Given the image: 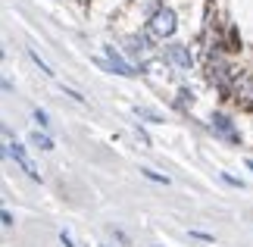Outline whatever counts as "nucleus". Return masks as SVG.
Here are the masks:
<instances>
[{
	"label": "nucleus",
	"mask_w": 253,
	"mask_h": 247,
	"mask_svg": "<svg viewBox=\"0 0 253 247\" xmlns=\"http://www.w3.org/2000/svg\"><path fill=\"white\" fill-rule=\"evenodd\" d=\"M125 44H128V53L134 56V60H138V66H141L144 56L150 53V41H147V38H141V35H131ZM141 72H144V66H141Z\"/></svg>",
	"instance_id": "7"
},
{
	"label": "nucleus",
	"mask_w": 253,
	"mask_h": 247,
	"mask_svg": "<svg viewBox=\"0 0 253 247\" xmlns=\"http://www.w3.org/2000/svg\"><path fill=\"white\" fill-rule=\"evenodd\" d=\"M175 106H178V110H191L194 106V94L188 91V88H181V91L175 94Z\"/></svg>",
	"instance_id": "13"
},
{
	"label": "nucleus",
	"mask_w": 253,
	"mask_h": 247,
	"mask_svg": "<svg viewBox=\"0 0 253 247\" xmlns=\"http://www.w3.org/2000/svg\"><path fill=\"white\" fill-rule=\"evenodd\" d=\"M32 119L38 122V128H41V132H50V113H47V110H41V106H35V113H32Z\"/></svg>",
	"instance_id": "11"
},
{
	"label": "nucleus",
	"mask_w": 253,
	"mask_h": 247,
	"mask_svg": "<svg viewBox=\"0 0 253 247\" xmlns=\"http://www.w3.org/2000/svg\"><path fill=\"white\" fill-rule=\"evenodd\" d=\"M141 175H144V179H150V182H157V185H169L172 179H169V175H163V172H157V169H150V166H141V169H138Z\"/></svg>",
	"instance_id": "12"
},
{
	"label": "nucleus",
	"mask_w": 253,
	"mask_h": 247,
	"mask_svg": "<svg viewBox=\"0 0 253 247\" xmlns=\"http://www.w3.org/2000/svg\"><path fill=\"white\" fill-rule=\"evenodd\" d=\"M231 78H235V72L228 69L225 60H210V82L219 88V91H228L231 88Z\"/></svg>",
	"instance_id": "5"
},
{
	"label": "nucleus",
	"mask_w": 253,
	"mask_h": 247,
	"mask_svg": "<svg viewBox=\"0 0 253 247\" xmlns=\"http://www.w3.org/2000/svg\"><path fill=\"white\" fill-rule=\"evenodd\" d=\"M25 53H28V60H32V63L38 66V72H41V75H47V78H53V75H56V72H53V69H50V66H47V63H44V56H41V53H38V50H35V47H25Z\"/></svg>",
	"instance_id": "10"
},
{
	"label": "nucleus",
	"mask_w": 253,
	"mask_h": 247,
	"mask_svg": "<svg viewBox=\"0 0 253 247\" xmlns=\"http://www.w3.org/2000/svg\"><path fill=\"white\" fill-rule=\"evenodd\" d=\"M60 94H63V97H72V100L82 103V106H87V97H84L82 91H75V88H69V85H60Z\"/></svg>",
	"instance_id": "14"
},
{
	"label": "nucleus",
	"mask_w": 253,
	"mask_h": 247,
	"mask_svg": "<svg viewBox=\"0 0 253 247\" xmlns=\"http://www.w3.org/2000/svg\"><path fill=\"white\" fill-rule=\"evenodd\" d=\"M0 219H3V225H6V229H13V213H9V210H3V213H0Z\"/></svg>",
	"instance_id": "19"
},
{
	"label": "nucleus",
	"mask_w": 253,
	"mask_h": 247,
	"mask_svg": "<svg viewBox=\"0 0 253 247\" xmlns=\"http://www.w3.org/2000/svg\"><path fill=\"white\" fill-rule=\"evenodd\" d=\"M244 166H247V169L253 172V156H247V160H244Z\"/></svg>",
	"instance_id": "21"
},
{
	"label": "nucleus",
	"mask_w": 253,
	"mask_h": 247,
	"mask_svg": "<svg viewBox=\"0 0 253 247\" xmlns=\"http://www.w3.org/2000/svg\"><path fill=\"white\" fill-rule=\"evenodd\" d=\"M134 135L141 138V144H147V147H150V135L144 132V125H134Z\"/></svg>",
	"instance_id": "18"
},
{
	"label": "nucleus",
	"mask_w": 253,
	"mask_h": 247,
	"mask_svg": "<svg viewBox=\"0 0 253 247\" xmlns=\"http://www.w3.org/2000/svg\"><path fill=\"white\" fill-rule=\"evenodd\" d=\"M97 247H106V244H97Z\"/></svg>",
	"instance_id": "23"
},
{
	"label": "nucleus",
	"mask_w": 253,
	"mask_h": 247,
	"mask_svg": "<svg viewBox=\"0 0 253 247\" xmlns=\"http://www.w3.org/2000/svg\"><path fill=\"white\" fill-rule=\"evenodd\" d=\"M222 182H225V185H231V188H238V191L244 188V182H241V179H235V175H228V172H222Z\"/></svg>",
	"instance_id": "17"
},
{
	"label": "nucleus",
	"mask_w": 253,
	"mask_h": 247,
	"mask_svg": "<svg viewBox=\"0 0 253 247\" xmlns=\"http://www.w3.org/2000/svg\"><path fill=\"white\" fill-rule=\"evenodd\" d=\"M3 153H6V156H13V163H16V166H19V169H22V172H25L32 182H41V179H44L41 169H38V163L32 160V156H28L25 147L19 144L16 138L9 141V132H6V128H3Z\"/></svg>",
	"instance_id": "1"
},
{
	"label": "nucleus",
	"mask_w": 253,
	"mask_h": 247,
	"mask_svg": "<svg viewBox=\"0 0 253 247\" xmlns=\"http://www.w3.org/2000/svg\"><path fill=\"white\" fill-rule=\"evenodd\" d=\"M147 28H150L153 38H172L178 32V16H175V9H169V6H157L147 19Z\"/></svg>",
	"instance_id": "2"
},
{
	"label": "nucleus",
	"mask_w": 253,
	"mask_h": 247,
	"mask_svg": "<svg viewBox=\"0 0 253 247\" xmlns=\"http://www.w3.org/2000/svg\"><path fill=\"white\" fill-rule=\"evenodd\" d=\"M134 116H138L141 122H150V125H163L166 119H163V113L150 110V106H134Z\"/></svg>",
	"instance_id": "9"
},
{
	"label": "nucleus",
	"mask_w": 253,
	"mask_h": 247,
	"mask_svg": "<svg viewBox=\"0 0 253 247\" xmlns=\"http://www.w3.org/2000/svg\"><path fill=\"white\" fill-rule=\"evenodd\" d=\"M113 238L119 241V244H128V235H125V232H119V229H113Z\"/></svg>",
	"instance_id": "20"
},
{
	"label": "nucleus",
	"mask_w": 253,
	"mask_h": 247,
	"mask_svg": "<svg viewBox=\"0 0 253 247\" xmlns=\"http://www.w3.org/2000/svg\"><path fill=\"white\" fill-rule=\"evenodd\" d=\"M28 144H32V147H38V150H44V153L56 150V141H53V138L47 135V132H38V128H35L32 135H28Z\"/></svg>",
	"instance_id": "8"
},
{
	"label": "nucleus",
	"mask_w": 253,
	"mask_h": 247,
	"mask_svg": "<svg viewBox=\"0 0 253 247\" xmlns=\"http://www.w3.org/2000/svg\"><path fill=\"white\" fill-rule=\"evenodd\" d=\"M60 244H63V247H79V244H75V238H72V232H69V229H63V232H60Z\"/></svg>",
	"instance_id": "16"
},
{
	"label": "nucleus",
	"mask_w": 253,
	"mask_h": 247,
	"mask_svg": "<svg viewBox=\"0 0 253 247\" xmlns=\"http://www.w3.org/2000/svg\"><path fill=\"white\" fill-rule=\"evenodd\" d=\"M188 235H191L194 241H203V244H212V241H216V238H212L210 232H197V229H194V232H188Z\"/></svg>",
	"instance_id": "15"
},
{
	"label": "nucleus",
	"mask_w": 253,
	"mask_h": 247,
	"mask_svg": "<svg viewBox=\"0 0 253 247\" xmlns=\"http://www.w3.org/2000/svg\"><path fill=\"white\" fill-rule=\"evenodd\" d=\"M103 56H106V69H110V72L122 75V78H134V75H141V69H138V66H131L119 50H116L113 44H106V47H103Z\"/></svg>",
	"instance_id": "3"
},
{
	"label": "nucleus",
	"mask_w": 253,
	"mask_h": 247,
	"mask_svg": "<svg viewBox=\"0 0 253 247\" xmlns=\"http://www.w3.org/2000/svg\"><path fill=\"white\" fill-rule=\"evenodd\" d=\"M210 125H212V132H216L222 141H228V144H241V135H238V128H235V119L225 113H212L210 116Z\"/></svg>",
	"instance_id": "4"
},
{
	"label": "nucleus",
	"mask_w": 253,
	"mask_h": 247,
	"mask_svg": "<svg viewBox=\"0 0 253 247\" xmlns=\"http://www.w3.org/2000/svg\"><path fill=\"white\" fill-rule=\"evenodd\" d=\"M153 247H163V244H153Z\"/></svg>",
	"instance_id": "22"
},
{
	"label": "nucleus",
	"mask_w": 253,
	"mask_h": 247,
	"mask_svg": "<svg viewBox=\"0 0 253 247\" xmlns=\"http://www.w3.org/2000/svg\"><path fill=\"white\" fill-rule=\"evenodd\" d=\"M166 60L175 69H181V72H191V66H194V56L188 50V44H169L166 47Z\"/></svg>",
	"instance_id": "6"
}]
</instances>
